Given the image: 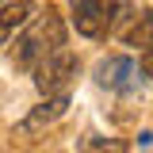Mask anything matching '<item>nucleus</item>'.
<instances>
[{"mask_svg":"<svg viewBox=\"0 0 153 153\" xmlns=\"http://www.w3.org/2000/svg\"><path fill=\"white\" fill-rule=\"evenodd\" d=\"M57 46H65V23L54 8H46V16H35L27 23V31L16 38V50H12V65L23 73H35V65L46 54H54Z\"/></svg>","mask_w":153,"mask_h":153,"instance_id":"1","label":"nucleus"},{"mask_svg":"<svg viewBox=\"0 0 153 153\" xmlns=\"http://www.w3.org/2000/svg\"><path fill=\"white\" fill-rule=\"evenodd\" d=\"M76 73H80V61H76L73 50L57 46L54 54H46L42 61L35 65V84L42 96H69Z\"/></svg>","mask_w":153,"mask_h":153,"instance_id":"2","label":"nucleus"},{"mask_svg":"<svg viewBox=\"0 0 153 153\" xmlns=\"http://www.w3.org/2000/svg\"><path fill=\"white\" fill-rule=\"evenodd\" d=\"M142 69L134 65L130 57L115 54V57H103L100 65H96V84L100 88H107V92H119V96H134L142 88Z\"/></svg>","mask_w":153,"mask_h":153,"instance_id":"3","label":"nucleus"},{"mask_svg":"<svg viewBox=\"0 0 153 153\" xmlns=\"http://www.w3.org/2000/svg\"><path fill=\"white\" fill-rule=\"evenodd\" d=\"M73 27L84 38H103L111 35V16L96 0H73Z\"/></svg>","mask_w":153,"mask_h":153,"instance_id":"4","label":"nucleus"},{"mask_svg":"<svg viewBox=\"0 0 153 153\" xmlns=\"http://www.w3.org/2000/svg\"><path fill=\"white\" fill-rule=\"evenodd\" d=\"M65 107H69V96H50L46 103H38V107H31V111L23 115L19 134H38V130H46L50 123H57V119L65 115Z\"/></svg>","mask_w":153,"mask_h":153,"instance_id":"5","label":"nucleus"},{"mask_svg":"<svg viewBox=\"0 0 153 153\" xmlns=\"http://www.w3.org/2000/svg\"><path fill=\"white\" fill-rule=\"evenodd\" d=\"M126 42L138 46V50H153V8H146V12L134 16L130 31H126Z\"/></svg>","mask_w":153,"mask_h":153,"instance_id":"6","label":"nucleus"},{"mask_svg":"<svg viewBox=\"0 0 153 153\" xmlns=\"http://www.w3.org/2000/svg\"><path fill=\"white\" fill-rule=\"evenodd\" d=\"M142 73L149 76V84H153V50H142Z\"/></svg>","mask_w":153,"mask_h":153,"instance_id":"7","label":"nucleus"},{"mask_svg":"<svg viewBox=\"0 0 153 153\" xmlns=\"http://www.w3.org/2000/svg\"><path fill=\"white\" fill-rule=\"evenodd\" d=\"M8 35H12V23H8V19L0 16V46H4V42H8Z\"/></svg>","mask_w":153,"mask_h":153,"instance_id":"8","label":"nucleus"},{"mask_svg":"<svg viewBox=\"0 0 153 153\" xmlns=\"http://www.w3.org/2000/svg\"><path fill=\"white\" fill-rule=\"evenodd\" d=\"M0 4H8V0H0Z\"/></svg>","mask_w":153,"mask_h":153,"instance_id":"9","label":"nucleus"}]
</instances>
